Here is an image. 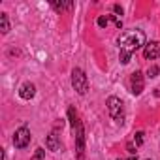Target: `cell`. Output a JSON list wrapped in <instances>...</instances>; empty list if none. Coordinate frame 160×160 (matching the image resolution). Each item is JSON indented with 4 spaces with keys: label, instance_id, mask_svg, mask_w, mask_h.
Returning a JSON list of instances; mask_svg holds the SVG:
<instances>
[{
    "label": "cell",
    "instance_id": "obj_1",
    "mask_svg": "<svg viewBox=\"0 0 160 160\" xmlns=\"http://www.w3.org/2000/svg\"><path fill=\"white\" fill-rule=\"evenodd\" d=\"M68 119L72 124V134H73V141H75V151H77V160H85L83 152H85V130L83 124L79 121L77 113L73 108H68Z\"/></svg>",
    "mask_w": 160,
    "mask_h": 160
},
{
    "label": "cell",
    "instance_id": "obj_2",
    "mask_svg": "<svg viewBox=\"0 0 160 160\" xmlns=\"http://www.w3.org/2000/svg\"><path fill=\"white\" fill-rule=\"evenodd\" d=\"M119 47H121V51L134 53L139 47H145V34L141 30H126L119 38Z\"/></svg>",
    "mask_w": 160,
    "mask_h": 160
},
{
    "label": "cell",
    "instance_id": "obj_3",
    "mask_svg": "<svg viewBox=\"0 0 160 160\" xmlns=\"http://www.w3.org/2000/svg\"><path fill=\"white\" fill-rule=\"evenodd\" d=\"M106 104H108V111L113 117V121L117 124H122V121H124V104H122V100L117 98V96H109Z\"/></svg>",
    "mask_w": 160,
    "mask_h": 160
},
{
    "label": "cell",
    "instance_id": "obj_4",
    "mask_svg": "<svg viewBox=\"0 0 160 160\" xmlns=\"http://www.w3.org/2000/svg\"><path fill=\"white\" fill-rule=\"evenodd\" d=\"M72 87L79 94H87V91H89V79H87V75H85V72L81 68H73V72H72Z\"/></svg>",
    "mask_w": 160,
    "mask_h": 160
},
{
    "label": "cell",
    "instance_id": "obj_5",
    "mask_svg": "<svg viewBox=\"0 0 160 160\" xmlns=\"http://www.w3.org/2000/svg\"><path fill=\"white\" fill-rule=\"evenodd\" d=\"M28 143H30V130H28L27 126L17 128L15 134H13V145H15L17 149H25Z\"/></svg>",
    "mask_w": 160,
    "mask_h": 160
},
{
    "label": "cell",
    "instance_id": "obj_6",
    "mask_svg": "<svg viewBox=\"0 0 160 160\" xmlns=\"http://www.w3.org/2000/svg\"><path fill=\"white\" fill-rule=\"evenodd\" d=\"M143 87H145V81H143V73L141 72H134L130 75V91L132 94H141L143 92Z\"/></svg>",
    "mask_w": 160,
    "mask_h": 160
},
{
    "label": "cell",
    "instance_id": "obj_7",
    "mask_svg": "<svg viewBox=\"0 0 160 160\" xmlns=\"http://www.w3.org/2000/svg\"><path fill=\"white\" fill-rule=\"evenodd\" d=\"M143 57L147 60H154L160 57V42H151L143 47Z\"/></svg>",
    "mask_w": 160,
    "mask_h": 160
},
{
    "label": "cell",
    "instance_id": "obj_8",
    "mask_svg": "<svg viewBox=\"0 0 160 160\" xmlns=\"http://www.w3.org/2000/svg\"><path fill=\"white\" fill-rule=\"evenodd\" d=\"M34 94H36V87H34V83H23L21 85V89H19V96L23 98V100H32L34 98Z\"/></svg>",
    "mask_w": 160,
    "mask_h": 160
},
{
    "label": "cell",
    "instance_id": "obj_9",
    "mask_svg": "<svg viewBox=\"0 0 160 160\" xmlns=\"http://www.w3.org/2000/svg\"><path fill=\"white\" fill-rule=\"evenodd\" d=\"M45 145H47V149H49V151H60V141H58L57 132H51V134L47 136Z\"/></svg>",
    "mask_w": 160,
    "mask_h": 160
},
{
    "label": "cell",
    "instance_id": "obj_10",
    "mask_svg": "<svg viewBox=\"0 0 160 160\" xmlns=\"http://www.w3.org/2000/svg\"><path fill=\"white\" fill-rule=\"evenodd\" d=\"M0 30H2V34H8L10 32V21H8V15L6 13H0Z\"/></svg>",
    "mask_w": 160,
    "mask_h": 160
},
{
    "label": "cell",
    "instance_id": "obj_11",
    "mask_svg": "<svg viewBox=\"0 0 160 160\" xmlns=\"http://www.w3.org/2000/svg\"><path fill=\"white\" fill-rule=\"evenodd\" d=\"M158 75H160V68H158V66H151V68L147 70V77L154 79V77H158Z\"/></svg>",
    "mask_w": 160,
    "mask_h": 160
},
{
    "label": "cell",
    "instance_id": "obj_12",
    "mask_svg": "<svg viewBox=\"0 0 160 160\" xmlns=\"http://www.w3.org/2000/svg\"><path fill=\"white\" fill-rule=\"evenodd\" d=\"M143 141H145V134H143V132H138V134H136V138H134V143H136V147L143 145Z\"/></svg>",
    "mask_w": 160,
    "mask_h": 160
},
{
    "label": "cell",
    "instance_id": "obj_13",
    "mask_svg": "<svg viewBox=\"0 0 160 160\" xmlns=\"http://www.w3.org/2000/svg\"><path fill=\"white\" fill-rule=\"evenodd\" d=\"M108 23H109V17H106V15H100V17H98V27H100V28H106Z\"/></svg>",
    "mask_w": 160,
    "mask_h": 160
},
{
    "label": "cell",
    "instance_id": "obj_14",
    "mask_svg": "<svg viewBox=\"0 0 160 160\" xmlns=\"http://www.w3.org/2000/svg\"><path fill=\"white\" fill-rule=\"evenodd\" d=\"M130 57H132V53L121 51V62H122V64H128V62H130Z\"/></svg>",
    "mask_w": 160,
    "mask_h": 160
},
{
    "label": "cell",
    "instance_id": "obj_15",
    "mask_svg": "<svg viewBox=\"0 0 160 160\" xmlns=\"http://www.w3.org/2000/svg\"><path fill=\"white\" fill-rule=\"evenodd\" d=\"M43 156H45V151H43L42 147H38V149H36V152H34V156H32V160H42Z\"/></svg>",
    "mask_w": 160,
    "mask_h": 160
},
{
    "label": "cell",
    "instance_id": "obj_16",
    "mask_svg": "<svg viewBox=\"0 0 160 160\" xmlns=\"http://www.w3.org/2000/svg\"><path fill=\"white\" fill-rule=\"evenodd\" d=\"M108 17H109L111 21H115V27H117V28H122V21H121L117 15H108Z\"/></svg>",
    "mask_w": 160,
    "mask_h": 160
},
{
    "label": "cell",
    "instance_id": "obj_17",
    "mask_svg": "<svg viewBox=\"0 0 160 160\" xmlns=\"http://www.w3.org/2000/svg\"><path fill=\"white\" fill-rule=\"evenodd\" d=\"M126 149H128V152H130L132 156H136V147H134V143H128V145H126Z\"/></svg>",
    "mask_w": 160,
    "mask_h": 160
},
{
    "label": "cell",
    "instance_id": "obj_18",
    "mask_svg": "<svg viewBox=\"0 0 160 160\" xmlns=\"http://www.w3.org/2000/svg\"><path fill=\"white\" fill-rule=\"evenodd\" d=\"M113 10H115V12H117L119 15H122V8H121L119 4H115V6H113Z\"/></svg>",
    "mask_w": 160,
    "mask_h": 160
},
{
    "label": "cell",
    "instance_id": "obj_19",
    "mask_svg": "<svg viewBox=\"0 0 160 160\" xmlns=\"http://www.w3.org/2000/svg\"><path fill=\"white\" fill-rule=\"evenodd\" d=\"M119 160H138L136 156H130V158H119Z\"/></svg>",
    "mask_w": 160,
    "mask_h": 160
}]
</instances>
